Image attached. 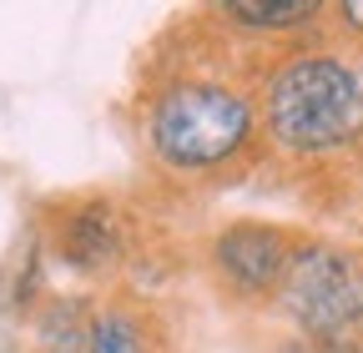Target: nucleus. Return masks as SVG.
Masks as SVG:
<instances>
[{"mask_svg": "<svg viewBox=\"0 0 363 353\" xmlns=\"http://www.w3.org/2000/svg\"><path fill=\"white\" fill-rule=\"evenodd\" d=\"M142 162L182 192L222 187L262 152L257 91L222 61H177L142 81L131 106Z\"/></svg>", "mask_w": 363, "mask_h": 353, "instance_id": "nucleus-1", "label": "nucleus"}, {"mask_svg": "<svg viewBox=\"0 0 363 353\" xmlns=\"http://www.w3.org/2000/svg\"><path fill=\"white\" fill-rule=\"evenodd\" d=\"M252 91L267 152L288 162H338L363 152V61L338 40L267 56Z\"/></svg>", "mask_w": 363, "mask_h": 353, "instance_id": "nucleus-2", "label": "nucleus"}, {"mask_svg": "<svg viewBox=\"0 0 363 353\" xmlns=\"http://www.w3.org/2000/svg\"><path fill=\"white\" fill-rule=\"evenodd\" d=\"M267 313L308 343H363V247L303 232Z\"/></svg>", "mask_w": 363, "mask_h": 353, "instance_id": "nucleus-3", "label": "nucleus"}, {"mask_svg": "<svg viewBox=\"0 0 363 353\" xmlns=\"http://www.w3.org/2000/svg\"><path fill=\"white\" fill-rule=\"evenodd\" d=\"M298 237L303 232L267 223V217H233V223H222L202 247L207 283H212L217 303L233 308V313H267L283 288Z\"/></svg>", "mask_w": 363, "mask_h": 353, "instance_id": "nucleus-4", "label": "nucleus"}, {"mask_svg": "<svg viewBox=\"0 0 363 353\" xmlns=\"http://www.w3.org/2000/svg\"><path fill=\"white\" fill-rule=\"evenodd\" d=\"M40 242L45 257L56 268L76 278H111L121 262L131 257L136 228L121 202L91 192V197H61L51 207H40Z\"/></svg>", "mask_w": 363, "mask_h": 353, "instance_id": "nucleus-5", "label": "nucleus"}, {"mask_svg": "<svg viewBox=\"0 0 363 353\" xmlns=\"http://www.w3.org/2000/svg\"><path fill=\"white\" fill-rule=\"evenodd\" d=\"M207 26H222L217 40H252V46H272L267 56L323 40L328 30V6L323 0H227V6L202 11Z\"/></svg>", "mask_w": 363, "mask_h": 353, "instance_id": "nucleus-6", "label": "nucleus"}, {"mask_svg": "<svg viewBox=\"0 0 363 353\" xmlns=\"http://www.w3.org/2000/svg\"><path fill=\"white\" fill-rule=\"evenodd\" d=\"M86 353H172V333L152 303L131 293H111L91 313Z\"/></svg>", "mask_w": 363, "mask_h": 353, "instance_id": "nucleus-7", "label": "nucleus"}, {"mask_svg": "<svg viewBox=\"0 0 363 353\" xmlns=\"http://www.w3.org/2000/svg\"><path fill=\"white\" fill-rule=\"evenodd\" d=\"M45 293H51V257H45L40 232L26 228L0 257V318L26 328V318L45 303Z\"/></svg>", "mask_w": 363, "mask_h": 353, "instance_id": "nucleus-8", "label": "nucleus"}, {"mask_svg": "<svg viewBox=\"0 0 363 353\" xmlns=\"http://www.w3.org/2000/svg\"><path fill=\"white\" fill-rule=\"evenodd\" d=\"M91 313H96V298L91 293L51 288L45 303L26 318V353H86Z\"/></svg>", "mask_w": 363, "mask_h": 353, "instance_id": "nucleus-9", "label": "nucleus"}, {"mask_svg": "<svg viewBox=\"0 0 363 353\" xmlns=\"http://www.w3.org/2000/svg\"><path fill=\"white\" fill-rule=\"evenodd\" d=\"M328 26L338 30V46L363 61V0H338V6H328Z\"/></svg>", "mask_w": 363, "mask_h": 353, "instance_id": "nucleus-10", "label": "nucleus"}, {"mask_svg": "<svg viewBox=\"0 0 363 353\" xmlns=\"http://www.w3.org/2000/svg\"><path fill=\"white\" fill-rule=\"evenodd\" d=\"M283 353H363V343H308V338H288Z\"/></svg>", "mask_w": 363, "mask_h": 353, "instance_id": "nucleus-11", "label": "nucleus"}, {"mask_svg": "<svg viewBox=\"0 0 363 353\" xmlns=\"http://www.w3.org/2000/svg\"><path fill=\"white\" fill-rule=\"evenodd\" d=\"M0 353H11V343H0Z\"/></svg>", "mask_w": 363, "mask_h": 353, "instance_id": "nucleus-12", "label": "nucleus"}]
</instances>
